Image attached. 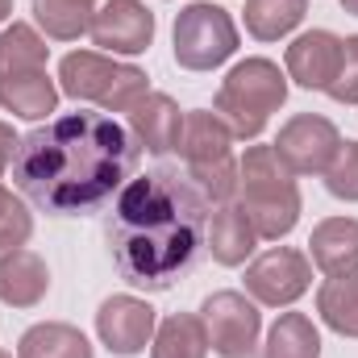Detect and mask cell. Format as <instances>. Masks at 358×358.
I'll use <instances>...</instances> for the list:
<instances>
[{
    "label": "cell",
    "mask_w": 358,
    "mask_h": 358,
    "mask_svg": "<svg viewBox=\"0 0 358 358\" xmlns=\"http://www.w3.org/2000/svg\"><path fill=\"white\" fill-rule=\"evenodd\" d=\"M142 146L108 113H63L17 142L13 187L50 217L100 213L138 171Z\"/></svg>",
    "instance_id": "cell-1"
},
{
    "label": "cell",
    "mask_w": 358,
    "mask_h": 358,
    "mask_svg": "<svg viewBox=\"0 0 358 358\" xmlns=\"http://www.w3.org/2000/svg\"><path fill=\"white\" fill-rule=\"evenodd\" d=\"M213 208L204 192L171 167L129 179L104 221L108 255L125 283L142 292H167L192 275L208 250Z\"/></svg>",
    "instance_id": "cell-2"
},
{
    "label": "cell",
    "mask_w": 358,
    "mask_h": 358,
    "mask_svg": "<svg viewBox=\"0 0 358 358\" xmlns=\"http://www.w3.org/2000/svg\"><path fill=\"white\" fill-rule=\"evenodd\" d=\"M238 208L255 225L259 242H279L300 221L296 176L279 163L275 146H250L238 163Z\"/></svg>",
    "instance_id": "cell-3"
},
{
    "label": "cell",
    "mask_w": 358,
    "mask_h": 358,
    "mask_svg": "<svg viewBox=\"0 0 358 358\" xmlns=\"http://www.w3.org/2000/svg\"><path fill=\"white\" fill-rule=\"evenodd\" d=\"M287 100V71L271 59H242L217 88V117L234 129V138L255 142L267 129L271 113Z\"/></svg>",
    "instance_id": "cell-4"
},
{
    "label": "cell",
    "mask_w": 358,
    "mask_h": 358,
    "mask_svg": "<svg viewBox=\"0 0 358 358\" xmlns=\"http://www.w3.org/2000/svg\"><path fill=\"white\" fill-rule=\"evenodd\" d=\"M59 92L71 100H92L104 113H129L146 96V71L134 63H117L100 50H71L59 63Z\"/></svg>",
    "instance_id": "cell-5"
},
{
    "label": "cell",
    "mask_w": 358,
    "mask_h": 358,
    "mask_svg": "<svg viewBox=\"0 0 358 358\" xmlns=\"http://www.w3.org/2000/svg\"><path fill=\"white\" fill-rule=\"evenodd\" d=\"M176 63L183 71H213L238 50V25L221 4L196 0L176 17Z\"/></svg>",
    "instance_id": "cell-6"
},
{
    "label": "cell",
    "mask_w": 358,
    "mask_h": 358,
    "mask_svg": "<svg viewBox=\"0 0 358 358\" xmlns=\"http://www.w3.org/2000/svg\"><path fill=\"white\" fill-rule=\"evenodd\" d=\"M200 321L208 329V350H217L221 358H255L263 329L255 300H246L242 292H213L200 304Z\"/></svg>",
    "instance_id": "cell-7"
},
{
    "label": "cell",
    "mask_w": 358,
    "mask_h": 358,
    "mask_svg": "<svg viewBox=\"0 0 358 358\" xmlns=\"http://www.w3.org/2000/svg\"><path fill=\"white\" fill-rule=\"evenodd\" d=\"M338 146H342L338 125L317 113H296L275 138V155L292 176H325Z\"/></svg>",
    "instance_id": "cell-8"
},
{
    "label": "cell",
    "mask_w": 358,
    "mask_h": 358,
    "mask_svg": "<svg viewBox=\"0 0 358 358\" xmlns=\"http://www.w3.org/2000/svg\"><path fill=\"white\" fill-rule=\"evenodd\" d=\"M313 283V259L292 250V246H275L267 255H259L250 267H246V292L255 304H267V308H287L296 304Z\"/></svg>",
    "instance_id": "cell-9"
},
{
    "label": "cell",
    "mask_w": 358,
    "mask_h": 358,
    "mask_svg": "<svg viewBox=\"0 0 358 358\" xmlns=\"http://www.w3.org/2000/svg\"><path fill=\"white\" fill-rule=\"evenodd\" d=\"M100 55H142L155 42V13L142 0H104L88 25Z\"/></svg>",
    "instance_id": "cell-10"
},
{
    "label": "cell",
    "mask_w": 358,
    "mask_h": 358,
    "mask_svg": "<svg viewBox=\"0 0 358 358\" xmlns=\"http://www.w3.org/2000/svg\"><path fill=\"white\" fill-rule=\"evenodd\" d=\"M155 308L138 296H108L96 313V334L100 342L113 350V355L129 358V355H142L146 342H155Z\"/></svg>",
    "instance_id": "cell-11"
},
{
    "label": "cell",
    "mask_w": 358,
    "mask_h": 358,
    "mask_svg": "<svg viewBox=\"0 0 358 358\" xmlns=\"http://www.w3.org/2000/svg\"><path fill=\"white\" fill-rule=\"evenodd\" d=\"M342 63V38L334 29H308L287 46V80L308 92H325Z\"/></svg>",
    "instance_id": "cell-12"
},
{
    "label": "cell",
    "mask_w": 358,
    "mask_h": 358,
    "mask_svg": "<svg viewBox=\"0 0 358 358\" xmlns=\"http://www.w3.org/2000/svg\"><path fill=\"white\" fill-rule=\"evenodd\" d=\"M129 134L134 142L146 150V155H171L179 142V129H183V113L171 96L163 92H146L129 113Z\"/></svg>",
    "instance_id": "cell-13"
},
{
    "label": "cell",
    "mask_w": 358,
    "mask_h": 358,
    "mask_svg": "<svg viewBox=\"0 0 358 358\" xmlns=\"http://www.w3.org/2000/svg\"><path fill=\"white\" fill-rule=\"evenodd\" d=\"M176 150L183 155L187 171L208 167V163H225V159H234V129L217 113L192 108V113H183V129H179Z\"/></svg>",
    "instance_id": "cell-14"
},
{
    "label": "cell",
    "mask_w": 358,
    "mask_h": 358,
    "mask_svg": "<svg viewBox=\"0 0 358 358\" xmlns=\"http://www.w3.org/2000/svg\"><path fill=\"white\" fill-rule=\"evenodd\" d=\"M308 259L325 275H358V221L329 217L308 238Z\"/></svg>",
    "instance_id": "cell-15"
},
{
    "label": "cell",
    "mask_w": 358,
    "mask_h": 358,
    "mask_svg": "<svg viewBox=\"0 0 358 358\" xmlns=\"http://www.w3.org/2000/svg\"><path fill=\"white\" fill-rule=\"evenodd\" d=\"M50 292V271L34 250H8L0 255V300L13 308H34Z\"/></svg>",
    "instance_id": "cell-16"
},
{
    "label": "cell",
    "mask_w": 358,
    "mask_h": 358,
    "mask_svg": "<svg viewBox=\"0 0 358 358\" xmlns=\"http://www.w3.org/2000/svg\"><path fill=\"white\" fill-rule=\"evenodd\" d=\"M259 246L255 225L246 221V213L238 204H217L213 221H208V250L221 267H242Z\"/></svg>",
    "instance_id": "cell-17"
},
{
    "label": "cell",
    "mask_w": 358,
    "mask_h": 358,
    "mask_svg": "<svg viewBox=\"0 0 358 358\" xmlns=\"http://www.w3.org/2000/svg\"><path fill=\"white\" fill-rule=\"evenodd\" d=\"M0 104L13 113V117H25V121H42L46 113H55L59 104V88L55 80L42 71H21V76H0Z\"/></svg>",
    "instance_id": "cell-18"
},
{
    "label": "cell",
    "mask_w": 358,
    "mask_h": 358,
    "mask_svg": "<svg viewBox=\"0 0 358 358\" xmlns=\"http://www.w3.org/2000/svg\"><path fill=\"white\" fill-rule=\"evenodd\" d=\"M17 358H92V342L63 321H42L21 334Z\"/></svg>",
    "instance_id": "cell-19"
},
{
    "label": "cell",
    "mask_w": 358,
    "mask_h": 358,
    "mask_svg": "<svg viewBox=\"0 0 358 358\" xmlns=\"http://www.w3.org/2000/svg\"><path fill=\"white\" fill-rule=\"evenodd\" d=\"M208 355V329L196 313H171L155 329L150 358H204Z\"/></svg>",
    "instance_id": "cell-20"
},
{
    "label": "cell",
    "mask_w": 358,
    "mask_h": 358,
    "mask_svg": "<svg viewBox=\"0 0 358 358\" xmlns=\"http://www.w3.org/2000/svg\"><path fill=\"white\" fill-rule=\"evenodd\" d=\"M317 313L334 334L358 338V275H329L317 292Z\"/></svg>",
    "instance_id": "cell-21"
},
{
    "label": "cell",
    "mask_w": 358,
    "mask_h": 358,
    "mask_svg": "<svg viewBox=\"0 0 358 358\" xmlns=\"http://www.w3.org/2000/svg\"><path fill=\"white\" fill-rule=\"evenodd\" d=\"M46 38H38L34 25L13 21L0 29V76H21V71H42L46 67Z\"/></svg>",
    "instance_id": "cell-22"
},
{
    "label": "cell",
    "mask_w": 358,
    "mask_h": 358,
    "mask_svg": "<svg viewBox=\"0 0 358 358\" xmlns=\"http://www.w3.org/2000/svg\"><path fill=\"white\" fill-rule=\"evenodd\" d=\"M263 358H321V334L304 313H283L267 334Z\"/></svg>",
    "instance_id": "cell-23"
},
{
    "label": "cell",
    "mask_w": 358,
    "mask_h": 358,
    "mask_svg": "<svg viewBox=\"0 0 358 358\" xmlns=\"http://www.w3.org/2000/svg\"><path fill=\"white\" fill-rule=\"evenodd\" d=\"M308 13V0H246V29L259 42L287 38Z\"/></svg>",
    "instance_id": "cell-24"
},
{
    "label": "cell",
    "mask_w": 358,
    "mask_h": 358,
    "mask_svg": "<svg viewBox=\"0 0 358 358\" xmlns=\"http://www.w3.org/2000/svg\"><path fill=\"white\" fill-rule=\"evenodd\" d=\"M92 13L96 8L80 0H34V21L46 29V38H59V42H76L80 34H88Z\"/></svg>",
    "instance_id": "cell-25"
},
{
    "label": "cell",
    "mask_w": 358,
    "mask_h": 358,
    "mask_svg": "<svg viewBox=\"0 0 358 358\" xmlns=\"http://www.w3.org/2000/svg\"><path fill=\"white\" fill-rule=\"evenodd\" d=\"M29 234H34V217H29V208L0 183V255H8V250H21L25 242H29Z\"/></svg>",
    "instance_id": "cell-26"
},
{
    "label": "cell",
    "mask_w": 358,
    "mask_h": 358,
    "mask_svg": "<svg viewBox=\"0 0 358 358\" xmlns=\"http://www.w3.org/2000/svg\"><path fill=\"white\" fill-rule=\"evenodd\" d=\"M325 187H329V196H338V200H358V142H342L338 146V155H334V163L325 167Z\"/></svg>",
    "instance_id": "cell-27"
},
{
    "label": "cell",
    "mask_w": 358,
    "mask_h": 358,
    "mask_svg": "<svg viewBox=\"0 0 358 358\" xmlns=\"http://www.w3.org/2000/svg\"><path fill=\"white\" fill-rule=\"evenodd\" d=\"M325 92L338 104H358V34L342 38V63H338V76H334V84Z\"/></svg>",
    "instance_id": "cell-28"
},
{
    "label": "cell",
    "mask_w": 358,
    "mask_h": 358,
    "mask_svg": "<svg viewBox=\"0 0 358 358\" xmlns=\"http://www.w3.org/2000/svg\"><path fill=\"white\" fill-rule=\"evenodd\" d=\"M17 142H21V138L13 134V125H4V121H0V171H4V167H13V155H17Z\"/></svg>",
    "instance_id": "cell-29"
},
{
    "label": "cell",
    "mask_w": 358,
    "mask_h": 358,
    "mask_svg": "<svg viewBox=\"0 0 358 358\" xmlns=\"http://www.w3.org/2000/svg\"><path fill=\"white\" fill-rule=\"evenodd\" d=\"M13 13V0H0V25H4V17Z\"/></svg>",
    "instance_id": "cell-30"
},
{
    "label": "cell",
    "mask_w": 358,
    "mask_h": 358,
    "mask_svg": "<svg viewBox=\"0 0 358 358\" xmlns=\"http://www.w3.org/2000/svg\"><path fill=\"white\" fill-rule=\"evenodd\" d=\"M342 8H346V13H355V17H358V0H342Z\"/></svg>",
    "instance_id": "cell-31"
},
{
    "label": "cell",
    "mask_w": 358,
    "mask_h": 358,
    "mask_svg": "<svg viewBox=\"0 0 358 358\" xmlns=\"http://www.w3.org/2000/svg\"><path fill=\"white\" fill-rule=\"evenodd\" d=\"M80 4H88V8H92V4H96V0H80Z\"/></svg>",
    "instance_id": "cell-32"
},
{
    "label": "cell",
    "mask_w": 358,
    "mask_h": 358,
    "mask_svg": "<svg viewBox=\"0 0 358 358\" xmlns=\"http://www.w3.org/2000/svg\"><path fill=\"white\" fill-rule=\"evenodd\" d=\"M0 358H13V355H8V350H0Z\"/></svg>",
    "instance_id": "cell-33"
}]
</instances>
